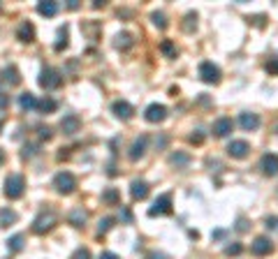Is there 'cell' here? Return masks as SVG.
Returning a JSON list of instances; mask_svg holds the SVG:
<instances>
[{"mask_svg":"<svg viewBox=\"0 0 278 259\" xmlns=\"http://www.w3.org/2000/svg\"><path fill=\"white\" fill-rule=\"evenodd\" d=\"M93 7H95V9H100V7H104V2H102V0H95Z\"/></svg>","mask_w":278,"mask_h":259,"instance_id":"47","label":"cell"},{"mask_svg":"<svg viewBox=\"0 0 278 259\" xmlns=\"http://www.w3.org/2000/svg\"><path fill=\"white\" fill-rule=\"evenodd\" d=\"M7 248H9L12 253H19V250H23V234H14L12 239L7 241Z\"/></svg>","mask_w":278,"mask_h":259,"instance_id":"25","label":"cell"},{"mask_svg":"<svg viewBox=\"0 0 278 259\" xmlns=\"http://www.w3.org/2000/svg\"><path fill=\"white\" fill-rule=\"evenodd\" d=\"M241 250H244V248L239 246V243H232V246L225 248V255H230V257H237V255H241Z\"/></svg>","mask_w":278,"mask_h":259,"instance_id":"34","label":"cell"},{"mask_svg":"<svg viewBox=\"0 0 278 259\" xmlns=\"http://www.w3.org/2000/svg\"><path fill=\"white\" fill-rule=\"evenodd\" d=\"M265 227L272 229V232H278V215H269V218L265 220Z\"/></svg>","mask_w":278,"mask_h":259,"instance_id":"33","label":"cell"},{"mask_svg":"<svg viewBox=\"0 0 278 259\" xmlns=\"http://www.w3.org/2000/svg\"><path fill=\"white\" fill-rule=\"evenodd\" d=\"M63 47H68V26H63L58 30V42H56V51H63Z\"/></svg>","mask_w":278,"mask_h":259,"instance_id":"29","label":"cell"},{"mask_svg":"<svg viewBox=\"0 0 278 259\" xmlns=\"http://www.w3.org/2000/svg\"><path fill=\"white\" fill-rule=\"evenodd\" d=\"M72 259H91V253L86 250V248H79V250L72 255Z\"/></svg>","mask_w":278,"mask_h":259,"instance_id":"36","label":"cell"},{"mask_svg":"<svg viewBox=\"0 0 278 259\" xmlns=\"http://www.w3.org/2000/svg\"><path fill=\"white\" fill-rule=\"evenodd\" d=\"M260 169H262L265 176H278V155L267 153L262 158V162H260Z\"/></svg>","mask_w":278,"mask_h":259,"instance_id":"9","label":"cell"},{"mask_svg":"<svg viewBox=\"0 0 278 259\" xmlns=\"http://www.w3.org/2000/svg\"><path fill=\"white\" fill-rule=\"evenodd\" d=\"M146 144H149V137L146 134H142V137H137L135 141H132V146H130V160L135 162V160H139L144 153H146Z\"/></svg>","mask_w":278,"mask_h":259,"instance_id":"10","label":"cell"},{"mask_svg":"<svg viewBox=\"0 0 278 259\" xmlns=\"http://www.w3.org/2000/svg\"><path fill=\"white\" fill-rule=\"evenodd\" d=\"M160 51H163L165 56H170V58H174V56H177V47H174L170 40H165L163 44H160Z\"/></svg>","mask_w":278,"mask_h":259,"instance_id":"31","label":"cell"},{"mask_svg":"<svg viewBox=\"0 0 278 259\" xmlns=\"http://www.w3.org/2000/svg\"><path fill=\"white\" fill-rule=\"evenodd\" d=\"M68 7H70V9H77V7H79V2H77V0H70Z\"/></svg>","mask_w":278,"mask_h":259,"instance_id":"46","label":"cell"},{"mask_svg":"<svg viewBox=\"0 0 278 259\" xmlns=\"http://www.w3.org/2000/svg\"><path fill=\"white\" fill-rule=\"evenodd\" d=\"M111 227H114V218H102L100 225H97V232H100V236H102V234H107Z\"/></svg>","mask_w":278,"mask_h":259,"instance_id":"32","label":"cell"},{"mask_svg":"<svg viewBox=\"0 0 278 259\" xmlns=\"http://www.w3.org/2000/svg\"><path fill=\"white\" fill-rule=\"evenodd\" d=\"M37 84H40L44 90H54V88H58L63 84V77L58 70H54V67H44L40 72V79H37Z\"/></svg>","mask_w":278,"mask_h":259,"instance_id":"3","label":"cell"},{"mask_svg":"<svg viewBox=\"0 0 278 259\" xmlns=\"http://www.w3.org/2000/svg\"><path fill=\"white\" fill-rule=\"evenodd\" d=\"M86 220H89V213L84 211L82 206L72 208V211L68 213V222L72 227H77V229H82V227H86Z\"/></svg>","mask_w":278,"mask_h":259,"instance_id":"11","label":"cell"},{"mask_svg":"<svg viewBox=\"0 0 278 259\" xmlns=\"http://www.w3.org/2000/svg\"><path fill=\"white\" fill-rule=\"evenodd\" d=\"M0 130H2V118H0Z\"/></svg>","mask_w":278,"mask_h":259,"instance_id":"49","label":"cell"},{"mask_svg":"<svg viewBox=\"0 0 278 259\" xmlns=\"http://www.w3.org/2000/svg\"><path fill=\"white\" fill-rule=\"evenodd\" d=\"M7 104H9V95H5V93H0V109H5Z\"/></svg>","mask_w":278,"mask_h":259,"instance_id":"41","label":"cell"},{"mask_svg":"<svg viewBox=\"0 0 278 259\" xmlns=\"http://www.w3.org/2000/svg\"><path fill=\"white\" fill-rule=\"evenodd\" d=\"M23 187H26V180L21 173H9L5 178V197L7 199H19L23 194Z\"/></svg>","mask_w":278,"mask_h":259,"instance_id":"1","label":"cell"},{"mask_svg":"<svg viewBox=\"0 0 278 259\" xmlns=\"http://www.w3.org/2000/svg\"><path fill=\"white\" fill-rule=\"evenodd\" d=\"M199 79H202L204 84H218V81H220V70H218V65L204 60L202 65H199Z\"/></svg>","mask_w":278,"mask_h":259,"instance_id":"6","label":"cell"},{"mask_svg":"<svg viewBox=\"0 0 278 259\" xmlns=\"http://www.w3.org/2000/svg\"><path fill=\"white\" fill-rule=\"evenodd\" d=\"M16 37H19L21 42H33L35 40V28H33V23H21L19 26V30H16Z\"/></svg>","mask_w":278,"mask_h":259,"instance_id":"20","label":"cell"},{"mask_svg":"<svg viewBox=\"0 0 278 259\" xmlns=\"http://www.w3.org/2000/svg\"><path fill=\"white\" fill-rule=\"evenodd\" d=\"M111 111H114L116 118H121V120H130L132 118V113H135V109L128 104V102H123V100H116L114 104H111Z\"/></svg>","mask_w":278,"mask_h":259,"instance_id":"12","label":"cell"},{"mask_svg":"<svg viewBox=\"0 0 278 259\" xmlns=\"http://www.w3.org/2000/svg\"><path fill=\"white\" fill-rule=\"evenodd\" d=\"M239 125L244 127L246 132H253V130L260 127V116L258 113H241L239 116Z\"/></svg>","mask_w":278,"mask_h":259,"instance_id":"16","label":"cell"},{"mask_svg":"<svg viewBox=\"0 0 278 259\" xmlns=\"http://www.w3.org/2000/svg\"><path fill=\"white\" fill-rule=\"evenodd\" d=\"M121 220L123 222H132V213H130L128 206H121Z\"/></svg>","mask_w":278,"mask_h":259,"instance_id":"37","label":"cell"},{"mask_svg":"<svg viewBox=\"0 0 278 259\" xmlns=\"http://www.w3.org/2000/svg\"><path fill=\"white\" fill-rule=\"evenodd\" d=\"M37 132H40V139H51V127H37Z\"/></svg>","mask_w":278,"mask_h":259,"instance_id":"39","label":"cell"},{"mask_svg":"<svg viewBox=\"0 0 278 259\" xmlns=\"http://www.w3.org/2000/svg\"><path fill=\"white\" fill-rule=\"evenodd\" d=\"M2 81H5V84H9V86H19V84H21L19 70H16L14 65L5 67V70H2Z\"/></svg>","mask_w":278,"mask_h":259,"instance_id":"18","label":"cell"},{"mask_svg":"<svg viewBox=\"0 0 278 259\" xmlns=\"http://www.w3.org/2000/svg\"><path fill=\"white\" fill-rule=\"evenodd\" d=\"M267 72H269V74H278V58H274V60H269V63H267Z\"/></svg>","mask_w":278,"mask_h":259,"instance_id":"38","label":"cell"},{"mask_svg":"<svg viewBox=\"0 0 278 259\" xmlns=\"http://www.w3.org/2000/svg\"><path fill=\"white\" fill-rule=\"evenodd\" d=\"M56 222H58V218H56L54 211H42L33 222V232L35 234H47L56 227Z\"/></svg>","mask_w":278,"mask_h":259,"instance_id":"2","label":"cell"},{"mask_svg":"<svg viewBox=\"0 0 278 259\" xmlns=\"http://www.w3.org/2000/svg\"><path fill=\"white\" fill-rule=\"evenodd\" d=\"M232 127H234V123H232V118H218L216 123H213V134L216 137H227V134L232 132Z\"/></svg>","mask_w":278,"mask_h":259,"instance_id":"17","label":"cell"},{"mask_svg":"<svg viewBox=\"0 0 278 259\" xmlns=\"http://www.w3.org/2000/svg\"><path fill=\"white\" fill-rule=\"evenodd\" d=\"M54 185L61 194H72L75 192V187H77V178L70 172H61V173H56Z\"/></svg>","mask_w":278,"mask_h":259,"instance_id":"4","label":"cell"},{"mask_svg":"<svg viewBox=\"0 0 278 259\" xmlns=\"http://www.w3.org/2000/svg\"><path fill=\"white\" fill-rule=\"evenodd\" d=\"M5 162V153H2V148H0V165Z\"/></svg>","mask_w":278,"mask_h":259,"instance_id":"48","label":"cell"},{"mask_svg":"<svg viewBox=\"0 0 278 259\" xmlns=\"http://www.w3.org/2000/svg\"><path fill=\"white\" fill-rule=\"evenodd\" d=\"M132 44H135V40H132V35H130V33H118V35H116V40H114V47L116 49L125 51V49H130Z\"/></svg>","mask_w":278,"mask_h":259,"instance_id":"21","label":"cell"},{"mask_svg":"<svg viewBox=\"0 0 278 259\" xmlns=\"http://www.w3.org/2000/svg\"><path fill=\"white\" fill-rule=\"evenodd\" d=\"M248 151H251V146H248V141H244V139H234V141H230V146H227V155H230V158H237V160L246 158Z\"/></svg>","mask_w":278,"mask_h":259,"instance_id":"8","label":"cell"},{"mask_svg":"<svg viewBox=\"0 0 278 259\" xmlns=\"http://www.w3.org/2000/svg\"><path fill=\"white\" fill-rule=\"evenodd\" d=\"M35 151H37V146H33V144H26V146H23V153H21V158H33L35 155Z\"/></svg>","mask_w":278,"mask_h":259,"instance_id":"35","label":"cell"},{"mask_svg":"<svg viewBox=\"0 0 278 259\" xmlns=\"http://www.w3.org/2000/svg\"><path fill=\"white\" fill-rule=\"evenodd\" d=\"M251 250H253V255H258V257H265V255H269V253L274 250V246H272V241H269V239H265V236H258V239L253 241Z\"/></svg>","mask_w":278,"mask_h":259,"instance_id":"13","label":"cell"},{"mask_svg":"<svg viewBox=\"0 0 278 259\" xmlns=\"http://www.w3.org/2000/svg\"><path fill=\"white\" fill-rule=\"evenodd\" d=\"M202 141H204V134H199V132L190 134V144H202Z\"/></svg>","mask_w":278,"mask_h":259,"instance_id":"40","label":"cell"},{"mask_svg":"<svg viewBox=\"0 0 278 259\" xmlns=\"http://www.w3.org/2000/svg\"><path fill=\"white\" fill-rule=\"evenodd\" d=\"M130 194H132V199L135 201L146 199V197H149V183H146V180H132V185H130Z\"/></svg>","mask_w":278,"mask_h":259,"instance_id":"15","label":"cell"},{"mask_svg":"<svg viewBox=\"0 0 278 259\" xmlns=\"http://www.w3.org/2000/svg\"><path fill=\"white\" fill-rule=\"evenodd\" d=\"M102 201L109 204V206H116V204H121V194L116 187H107L104 192H102Z\"/></svg>","mask_w":278,"mask_h":259,"instance_id":"22","label":"cell"},{"mask_svg":"<svg viewBox=\"0 0 278 259\" xmlns=\"http://www.w3.org/2000/svg\"><path fill=\"white\" fill-rule=\"evenodd\" d=\"M37 104H40V102L35 100V95H33V93H21V95H19V106H21V111H33V109H37Z\"/></svg>","mask_w":278,"mask_h":259,"instance_id":"19","label":"cell"},{"mask_svg":"<svg viewBox=\"0 0 278 259\" xmlns=\"http://www.w3.org/2000/svg\"><path fill=\"white\" fill-rule=\"evenodd\" d=\"M225 236V229H216V232H213V239H223Z\"/></svg>","mask_w":278,"mask_h":259,"instance_id":"45","label":"cell"},{"mask_svg":"<svg viewBox=\"0 0 278 259\" xmlns=\"http://www.w3.org/2000/svg\"><path fill=\"white\" fill-rule=\"evenodd\" d=\"M100 259H118V255H114V253H102Z\"/></svg>","mask_w":278,"mask_h":259,"instance_id":"43","label":"cell"},{"mask_svg":"<svg viewBox=\"0 0 278 259\" xmlns=\"http://www.w3.org/2000/svg\"><path fill=\"white\" fill-rule=\"evenodd\" d=\"M188 162H190V155H185V153L170 155V165H174V167H188Z\"/></svg>","mask_w":278,"mask_h":259,"instance_id":"26","label":"cell"},{"mask_svg":"<svg viewBox=\"0 0 278 259\" xmlns=\"http://www.w3.org/2000/svg\"><path fill=\"white\" fill-rule=\"evenodd\" d=\"M237 229H239V232H246V229H248V225H246V220H244V218L239 220V227H237Z\"/></svg>","mask_w":278,"mask_h":259,"instance_id":"44","label":"cell"},{"mask_svg":"<svg viewBox=\"0 0 278 259\" xmlns=\"http://www.w3.org/2000/svg\"><path fill=\"white\" fill-rule=\"evenodd\" d=\"M144 118L149 120V123H163L167 118V106L163 104H149L146 106V111H144Z\"/></svg>","mask_w":278,"mask_h":259,"instance_id":"7","label":"cell"},{"mask_svg":"<svg viewBox=\"0 0 278 259\" xmlns=\"http://www.w3.org/2000/svg\"><path fill=\"white\" fill-rule=\"evenodd\" d=\"M151 19H153L156 28H160V30H165V28H167V16H165L163 12H153V14H151Z\"/></svg>","mask_w":278,"mask_h":259,"instance_id":"30","label":"cell"},{"mask_svg":"<svg viewBox=\"0 0 278 259\" xmlns=\"http://www.w3.org/2000/svg\"><path fill=\"white\" fill-rule=\"evenodd\" d=\"M149 259H167V255H163V253H151Z\"/></svg>","mask_w":278,"mask_h":259,"instance_id":"42","label":"cell"},{"mask_svg":"<svg viewBox=\"0 0 278 259\" xmlns=\"http://www.w3.org/2000/svg\"><path fill=\"white\" fill-rule=\"evenodd\" d=\"M170 213H172V194H160L153 201V206L149 208L151 218H156V215H170Z\"/></svg>","mask_w":278,"mask_h":259,"instance_id":"5","label":"cell"},{"mask_svg":"<svg viewBox=\"0 0 278 259\" xmlns=\"http://www.w3.org/2000/svg\"><path fill=\"white\" fill-rule=\"evenodd\" d=\"M16 222V213L9 208H0V227H9Z\"/></svg>","mask_w":278,"mask_h":259,"instance_id":"24","label":"cell"},{"mask_svg":"<svg viewBox=\"0 0 278 259\" xmlns=\"http://www.w3.org/2000/svg\"><path fill=\"white\" fill-rule=\"evenodd\" d=\"M37 12H40L42 16H56V12H58V2L44 0V2H40V5H37Z\"/></svg>","mask_w":278,"mask_h":259,"instance_id":"23","label":"cell"},{"mask_svg":"<svg viewBox=\"0 0 278 259\" xmlns=\"http://www.w3.org/2000/svg\"><path fill=\"white\" fill-rule=\"evenodd\" d=\"M185 23H184V30L185 33H192V30H195L197 28V14L195 12H190V14H185Z\"/></svg>","mask_w":278,"mask_h":259,"instance_id":"28","label":"cell"},{"mask_svg":"<svg viewBox=\"0 0 278 259\" xmlns=\"http://www.w3.org/2000/svg\"><path fill=\"white\" fill-rule=\"evenodd\" d=\"M56 106H58V102H56V100H51V97H44V100H40L37 109H40L42 113H51V111H56Z\"/></svg>","mask_w":278,"mask_h":259,"instance_id":"27","label":"cell"},{"mask_svg":"<svg viewBox=\"0 0 278 259\" xmlns=\"http://www.w3.org/2000/svg\"><path fill=\"white\" fill-rule=\"evenodd\" d=\"M61 130L65 134H77L82 130V120L77 118V116H72V113H68V116L61 120Z\"/></svg>","mask_w":278,"mask_h":259,"instance_id":"14","label":"cell"}]
</instances>
